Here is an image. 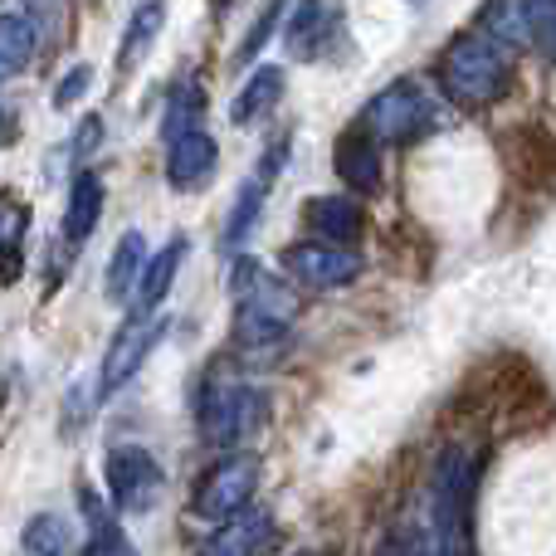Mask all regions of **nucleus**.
I'll use <instances>...</instances> for the list:
<instances>
[{"mask_svg":"<svg viewBox=\"0 0 556 556\" xmlns=\"http://www.w3.org/2000/svg\"><path fill=\"white\" fill-rule=\"evenodd\" d=\"M230 293H235V342L240 346H274L288 337L298 317V288L283 274H274L264 260L240 254L230 264Z\"/></svg>","mask_w":556,"mask_h":556,"instance_id":"f257e3e1","label":"nucleus"},{"mask_svg":"<svg viewBox=\"0 0 556 556\" xmlns=\"http://www.w3.org/2000/svg\"><path fill=\"white\" fill-rule=\"evenodd\" d=\"M473 479H479V459L469 450H450L434 469L430 498H425V547L430 556H459L469 538V503H473Z\"/></svg>","mask_w":556,"mask_h":556,"instance_id":"f03ea898","label":"nucleus"},{"mask_svg":"<svg viewBox=\"0 0 556 556\" xmlns=\"http://www.w3.org/2000/svg\"><path fill=\"white\" fill-rule=\"evenodd\" d=\"M440 74L459 108H489V103H498L513 84V49H503L498 39L473 29V35H459L444 49Z\"/></svg>","mask_w":556,"mask_h":556,"instance_id":"7ed1b4c3","label":"nucleus"},{"mask_svg":"<svg viewBox=\"0 0 556 556\" xmlns=\"http://www.w3.org/2000/svg\"><path fill=\"white\" fill-rule=\"evenodd\" d=\"M440 103L430 98V88L415 84V78H395L391 88L371 98L362 108V132L371 137L376 147L391 142V147H405V142H420L440 127Z\"/></svg>","mask_w":556,"mask_h":556,"instance_id":"20e7f679","label":"nucleus"},{"mask_svg":"<svg viewBox=\"0 0 556 556\" xmlns=\"http://www.w3.org/2000/svg\"><path fill=\"white\" fill-rule=\"evenodd\" d=\"M201 440L215 444V450H240L250 444L254 434L264 430L269 420V391L264 386H250V381H230V386H211L201 395Z\"/></svg>","mask_w":556,"mask_h":556,"instance_id":"39448f33","label":"nucleus"},{"mask_svg":"<svg viewBox=\"0 0 556 556\" xmlns=\"http://www.w3.org/2000/svg\"><path fill=\"white\" fill-rule=\"evenodd\" d=\"M254 493H260V459L254 454H225L191 493V513L201 522H230L250 513Z\"/></svg>","mask_w":556,"mask_h":556,"instance_id":"423d86ee","label":"nucleus"},{"mask_svg":"<svg viewBox=\"0 0 556 556\" xmlns=\"http://www.w3.org/2000/svg\"><path fill=\"white\" fill-rule=\"evenodd\" d=\"M103 483H108V508L113 513H147L162 503L166 473L152 450H142V444H117L103 459Z\"/></svg>","mask_w":556,"mask_h":556,"instance_id":"0eeeda50","label":"nucleus"},{"mask_svg":"<svg viewBox=\"0 0 556 556\" xmlns=\"http://www.w3.org/2000/svg\"><path fill=\"white\" fill-rule=\"evenodd\" d=\"M162 332H166L162 317H137V313L127 317V323L117 327V337L108 342V352H103V366H98V391L103 395L123 391V386L142 371V362L152 356V346L162 342Z\"/></svg>","mask_w":556,"mask_h":556,"instance_id":"6e6552de","label":"nucleus"},{"mask_svg":"<svg viewBox=\"0 0 556 556\" xmlns=\"http://www.w3.org/2000/svg\"><path fill=\"white\" fill-rule=\"evenodd\" d=\"M278 260H283V278H293L303 288H346L362 278V254L337 250V244H323V240L288 244Z\"/></svg>","mask_w":556,"mask_h":556,"instance_id":"1a4fd4ad","label":"nucleus"},{"mask_svg":"<svg viewBox=\"0 0 556 556\" xmlns=\"http://www.w3.org/2000/svg\"><path fill=\"white\" fill-rule=\"evenodd\" d=\"M220 166V147L205 127H191V132H176L166 142V186L172 191H201L205 181Z\"/></svg>","mask_w":556,"mask_h":556,"instance_id":"9d476101","label":"nucleus"},{"mask_svg":"<svg viewBox=\"0 0 556 556\" xmlns=\"http://www.w3.org/2000/svg\"><path fill=\"white\" fill-rule=\"evenodd\" d=\"M337 35H342V5L337 0H298L293 20L283 29V45L293 59H323Z\"/></svg>","mask_w":556,"mask_h":556,"instance_id":"9b49d317","label":"nucleus"},{"mask_svg":"<svg viewBox=\"0 0 556 556\" xmlns=\"http://www.w3.org/2000/svg\"><path fill=\"white\" fill-rule=\"evenodd\" d=\"M303 225L317 235L323 244H337V250H356L366 230V215L352 195H313L303 205Z\"/></svg>","mask_w":556,"mask_h":556,"instance_id":"f8f14e48","label":"nucleus"},{"mask_svg":"<svg viewBox=\"0 0 556 556\" xmlns=\"http://www.w3.org/2000/svg\"><path fill=\"white\" fill-rule=\"evenodd\" d=\"M332 166H337V181H346V191L356 195H376L386 181V162H381V147L356 127V132L337 137L332 147Z\"/></svg>","mask_w":556,"mask_h":556,"instance_id":"ddd939ff","label":"nucleus"},{"mask_svg":"<svg viewBox=\"0 0 556 556\" xmlns=\"http://www.w3.org/2000/svg\"><path fill=\"white\" fill-rule=\"evenodd\" d=\"M186 254H191V240H186V235H176V240H166L162 250L147 260L142 278H137V293H132V313L137 317H156V307L172 298V283H176V274H181Z\"/></svg>","mask_w":556,"mask_h":556,"instance_id":"4468645a","label":"nucleus"},{"mask_svg":"<svg viewBox=\"0 0 556 556\" xmlns=\"http://www.w3.org/2000/svg\"><path fill=\"white\" fill-rule=\"evenodd\" d=\"M147 260H152V250H147V235L142 230H123L113 244V260H108V303H132L137 293V278H142Z\"/></svg>","mask_w":556,"mask_h":556,"instance_id":"2eb2a0df","label":"nucleus"},{"mask_svg":"<svg viewBox=\"0 0 556 556\" xmlns=\"http://www.w3.org/2000/svg\"><path fill=\"white\" fill-rule=\"evenodd\" d=\"M269 542H274V518L250 508V513H240V518L220 522V532L205 542L201 556H260Z\"/></svg>","mask_w":556,"mask_h":556,"instance_id":"dca6fc26","label":"nucleus"},{"mask_svg":"<svg viewBox=\"0 0 556 556\" xmlns=\"http://www.w3.org/2000/svg\"><path fill=\"white\" fill-rule=\"evenodd\" d=\"M98 215H103V176L98 172H74L68 181V205H64V240L84 244L98 230Z\"/></svg>","mask_w":556,"mask_h":556,"instance_id":"f3484780","label":"nucleus"},{"mask_svg":"<svg viewBox=\"0 0 556 556\" xmlns=\"http://www.w3.org/2000/svg\"><path fill=\"white\" fill-rule=\"evenodd\" d=\"M278 98H283V68H278V64L254 68V74L244 78V88L235 93V103H230V123L235 127L260 123V117H269L278 108Z\"/></svg>","mask_w":556,"mask_h":556,"instance_id":"a211bd4d","label":"nucleus"},{"mask_svg":"<svg viewBox=\"0 0 556 556\" xmlns=\"http://www.w3.org/2000/svg\"><path fill=\"white\" fill-rule=\"evenodd\" d=\"M162 20H166L162 0H142V5L132 10V20H127V29H123V45H117V68H123V74H132L147 59V49L162 35Z\"/></svg>","mask_w":556,"mask_h":556,"instance_id":"6ab92c4d","label":"nucleus"},{"mask_svg":"<svg viewBox=\"0 0 556 556\" xmlns=\"http://www.w3.org/2000/svg\"><path fill=\"white\" fill-rule=\"evenodd\" d=\"M35 20L25 15V10H10V15H0V78L10 74H25L29 59H35Z\"/></svg>","mask_w":556,"mask_h":556,"instance_id":"aec40b11","label":"nucleus"},{"mask_svg":"<svg viewBox=\"0 0 556 556\" xmlns=\"http://www.w3.org/2000/svg\"><path fill=\"white\" fill-rule=\"evenodd\" d=\"M269 186L274 181H264V176H250V181L240 186L230 215H225V244H244L254 235V225H260V215H264V201H269Z\"/></svg>","mask_w":556,"mask_h":556,"instance_id":"412c9836","label":"nucleus"},{"mask_svg":"<svg viewBox=\"0 0 556 556\" xmlns=\"http://www.w3.org/2000/svg\"><path fill=\"white\" fill-rule=\"evenodd\" d=\"M483 35L498 39L503 49H522V45H532L528 0H493L489 15H483Z\"/></svg>","mask_w":556,"mask_h":556,"instance_id":"4be33fe9","label":"nucleus"},{"mask_svg":"<svg viewBox=\"0 0 556 556\" xmlns=\"http://www.w3.org/2000/svg\"><path fill=\"white\" fill-rule=\"evenodd\" d=\"M20 542H25V556H68L74 552V528L59 513H35L20 532Z\"/></svg>","mask_w":556,"mask_h":556,"instance_id":"5701e85b","label":"nucleus"},{"mask_svg":"<svg viewBox=\"0 0 556 556\" xmlns=\"http://www.w3.org/2000/svg\"><path fill=\"white\" fill-rule=\"evenodd\" d=\"M25 225H29V205L15 191H0V278H10V260L20 264Z\"/></svg>","mask_w":556,"mask_h":556,"instance_id":"b1692460","label":"nucleus"},{"mask_svg":"<svg viewBox=\"0 0 556 556\" xmlns=\"http://www.w3.org/2000/svg\"><path fill=\"white\" fill-rule=\"evenodd\" d=\"M201 113H205V103H201V84L195 78H186L181 88H172V103H166V142H172L176 132H191V127H201Z\"/></svg>","mask_w":556,"mask_h":556,"instance_id":"393cba45","label":"nucleus"},{"mask_svg":"<svg viewBox=\"0 0 556 556\" xmlns=\"http://www.w3.org/2000/svg\"><path fill=\"white\" fill-rule=\"evenodd\" d=\"M283 10H288V0H264V10H260V15H254V29L240 39V49H235V64H250V59L260 54L264 45H269V39H274V29L283 25Z\"/></svg>","mask_w":556,"mask_h":556,"instance_id":"a878e982","label":"nucleus"},{"mask_svg":"<svg viewBox=\"0 0 556 556\" xmlns=\"http://www.w3.org/2000/svg\"><path fill=\"white\" fill-rule=\"evenodd\" d=\"M528 20H532V45H538V54H547L556 64V0H528Z\"/></svg>","mask_w":556,"mask_h":556,"instance_id":"bb28decb","label":"nucleus"},{"mask_svg":"<svg viewBox=\"0 0 556 556\" xmlns=\"http://www.w3.org/2000/svg\"><path fill=\"white\" fill-rule=\"evenodd\" d=\"M84 556H142V552L123 538V528H117V522H108V528H98L93 538H88Z\"/></svg>","mask_w":556,"mask_h":556,"instance_id":"cd10ccee","label":"nucleus"},{"mask_svg":"<svg viewBox=\"0 0 556 556\" xmlns=\"http://www.w3.org/2000/svg\"><path fill=\"white\" fill-rule=\"evenodd\" d=\"M88 84H93V68H88V64H74V68H68V74L54 84V108L78 103V98L88 93Z\"/></svg>","mask_w":556,"mask_h":556,"instance_id":"c85d7f7f","label":"nucleus"},{"mask_svg":"<svg viewBox=\"0 0 556 556\" xmlns=\"http://www.w3.org/2000/svg\"><path fill=\"white\" fill-rule=\"evenodd\" d=\"M98 137H103V117H84V123H78V132H74V152H68L78 162V172H84L88 152L98 147Z\"/></svg>","mask_w":556,"mask_h":556,"instance_id":"c756f323","label":"nucleus"},{"mask_svg":"<svg viewBox=\"0 0 556 556\" xmlns=\"http://www.w3.org/2000/svg\"><path fill=\"white\" fill-rule=\"evenodd\" d=\"M376 556H430V547H425L420 532H395V538L386 542Z\"/></svg>","mask_w":556,"mask_h":556,"instance_id":"7c9ffc66","label":"nucleus"}]
</instances>
